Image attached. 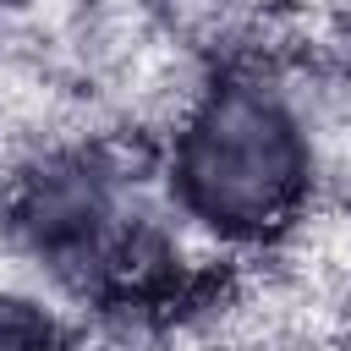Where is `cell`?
Here are the masks:
<instances>
[{"label":"cell","mask_w":351,"mask_h":351,"mask_svg":"<svg viewBox=\"0 0 351 351\" xmlns=\"http://www.w3.org/2000/svg\"><path fill=\"white\" fill-rule=\"evenodd\" d=\"M154 165L165 203L247 263H258L318 197L307 115L263 55L219 60L192 110L159 137Z\"/></svg>","instance_id":"obj_1"},{"label":"cell","mask_w":351,"mask_h":351,"mask_svg":"<svg viewBox=\"0 0 351 351\" xmlns=\"http://www.w3.org/2000/svg\"><path fill=\"white\" fill-rule=\"evenodd\" d=\"M71 340H77L71 313L0 280V351H66Z\"/></svg>","instance_id":"obj_2"}]
</instances>
